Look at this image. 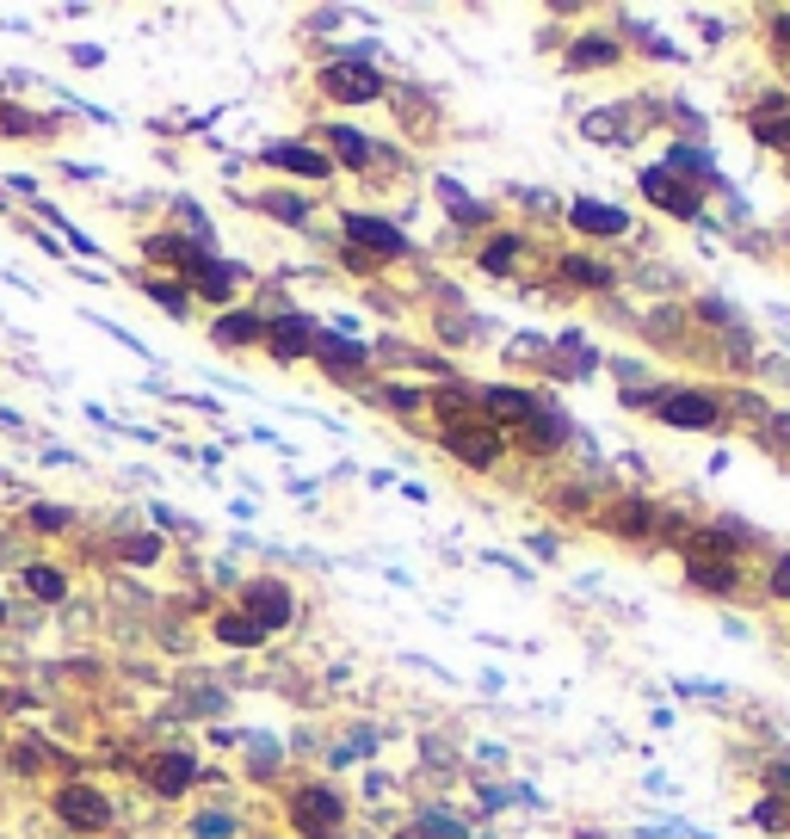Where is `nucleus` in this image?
<instances>
[{"label":"nucleus","mask_w":790,"mask_h":839,"mask_svg":"<svg viewBox=\"0 0 790 839\" xmlns=\"http://www.w3.org/2000/svg\"><path fill=\"white\" fill-rule=\"evenodd\" d=\"M340 821H346V809H340V796L334 790H297L291 796V827L303 833V839H340Z\"/></svg>","instance_id":"nucleus-1"},{"label":"nucleus","mask_w":790,"mask_h":839,"mask_svg":"<svg viewBox=\"0 0 790 839\" xmlns=\"http://www.w3.org/2000/svg\"><path fill=\"white\" fill-rule=\"evenodd\" d=\"M321 87H328L340 105H365L383 93V75L371 62H334V68H321Z\"/></svg>","instance_id":"nucleus-2"},{"label":"nucleus","mask_w":790,"mask_h":839,"mask_svg":"<svg viewBox=\"0 0 790 839\" xmlns=\"http://www.w3.org/2000/svg\"><path fill=\"white\" fill-rule=\"evenodd\" d=\"M56 815H62L68 827H81V833H99L105 821H112V802H105L93 784H62V790H56Z\"/></svg>","instance_id":"nucleus-3"},{"label":"nucleus","mask_w":790,"mask_h":839,"mask_svg":"<svg viewBox=\"0 0 790 839\" xmlns=\"http://www.w3.org/2000/svg\"><path fill=\"white\" fill-rule=\"evenodd\" d=\"M655 408H661V420H667V426H679V432H710V426H723V408H716L710 395H692V389L661 395Z\"/></svg>","instance_id":"nucleus-4"},{"label":"nucleus","mask_w":790,"mask_h":839,"mask_svg":"<svg viewBox=\"0 0 790 839\" xmlns=\"http://www.w3.org/2000/svg\"><path fill=\"white\" fill-rule=\"evenodd\" d=\"M642 198L655 210H673V216H698V186H686L673 167H649L642 173Z\"/></svg>","instance_id":"nucleus-5"},{"label":"nucleus","mask_w":790,"mask_h":839,"mask_svg":"<svg viewBox=\"0 0 790 839\" xmlns=\"http://www.w3.org/2000/svg\"><path fill=\"white\" fill-rule=\"evenodd\" d=\"M247 617H254L260 630H284V624L297 617L291 587H278V580H260V587H247Z\"/></svg>","instance_id":"nucleus-6"},{"label":"nucleus","mask_w":790,"mask_h":839,"mask_svg":"<svg viewBox=\"0 0 790 839\" xmlns=\"http://www.w3.org/2000/svg\"><path fill=\"white\" fill-rule=\"evenodd\" d=\"M315 340H321V327L303 321V315H284V321L266 327V346H272V358H284V364H291V358H309Z\"/></svg>","instance_id":"nucleus-7"},{"label":"nucleus","mask_w":790,"mask_h":839,"mask_svg":"<svg viewBox=\"0 0 790 839\" xmlns=\"http://www.w3.org/2000/svg\"><path fill=\"white\" fill-rule=\"evenodd\" d=\"M346 235H352V247H371L377 260H395V253H408V235H402V229H389L383 216H346Z\"/></svg>","instance_id":"nucleus-8"},{"label":"nucleus","mask_w":790,"mask_h":839,"mask_svg":"<svg viewBox=\"0 0 790 839\" xmlns=\"http://www.w3.org/2000/svg\"><path fill=\"white\" fill-rule=\"evenodd\" d=\"M568 223H574V229H587V235H624V229H630V216H624L618 204L574 198V204H568Z\"/></svg>","instance_id":"nucleus-9"},{"label":"nucleus","mask_w":790,"mask_h":839,"mask_svg":"<svg viewBox=\"0 0 790 839\" xmlns=\"http://www.w3.org/2000/svg\"><path fill=\"white\" fill-rule=\"evenodd\" d=\"M445 451L463 457V463H476V469H488V463L500 457V439H494L488 426H451V432H445Z\"/></svg>","instance_id":"nucleus-10"},{"label":"nucleus","mask_w":790,"mask_h":839,"mask_svg":"<svg viewBox=\"0 0 790 839\" xmlns=\"http://www.w3.org/2000/svg\"><path fill=\"white\" fill-rule=\"evenodd\" d=\"M266 161L284 167V173H303V179H328V173H334V161L321 155V149H303V142H272Z\"/></svg>","instance_id":"nucleus-11"},{"label":"nucleus","mask_w":790,"mask_h":839,"mask_svg":"<svg viewBox=\"0 0 790 839\" xmlns=\"http://www.w3.org/2000/svg\"><path fill=\"white\" fill-rule=\"evenodd\" d=\"M315 358H321V371H334V377H358V371H365V346H358V340H340V334H321L315 340Z\"/></svg>","instance_id":"nucleus-12"},{"label":"nucleus","mask_w":790,"mask_h":839,"mask_svg":"<svg viewBox=\"0 0 790 839\" xmlns=\"http://www.w3.org/2000/svg\"><path fill=\"white\" fill-rule=\"evenodd\" d=\"M686 580H692L698 593H735L741 574H735L729 556H692V562H686Z\"/></svg>","instance_id":"nucleus-13"},{"label":"nucleus","mask_w":790,"mask_h":839,"mask_svg":"<svg viewBox=\"0 0 790 839\" xmlns=\"http://www.w3.org/2000/svg\"><path fill=\"white\" fill-rule=\"evenodd\" d=\"M192 778H198V765H192L186 753H161V759L149 765V784H155L161 796H186V790H192Z\"/></svg>","instance_id":"nucleus-14"},{"label":"nucleus","mask_w":790,"mask_h":839,"mask_svg":"<svg viewBox=\"0 0 790 839\" xmlns=\"http://www.w3.org/2000/svg\"><path fill=\"white\" fill-rule=\"evenodd\" d=\"M217 346H247V340H266V321L260 315H241V309H229V315H217Z\"/></svg>","instance_id":"nucleus-15"},{"label":"nucleus","mask_w":790,"mask_h":839,"mask_svg":"<svg viewBox=\"0 0 790 839\" xmlns=\"http://www.w3.org/2000/svg\"><path fill=\"white\" fill-rule=\"evenodd\" d=\"M747 130L760 142H772V149H790V105H760V112L747 118Z\"/></svg>","instance_id":"nucleus-16"},{"label":"nucleus","mask_w":790,"mask_h":839,"mask_svg":"<svg viewBox=\"0 0 790 839\" xmlns=\"http://www.w3.org/2000/svg\"><path fill=\"white\" fill-rule=\"evenodd\" d=\"M482 408H488L500 426H519V420H531V395H525V389H488Z\"/></svg>","instance_id":"nucleus-17"},{"label":"nucleus","mask_w":790,"mask_h":839,"mask_svg":"<svg viewBox=\"0 0 790 839\" xmlns=\"http://www.w3.org/2000/svg\"><path fill=\"white\" fill-rule=\"evenodd\" d=\"M217 636H223L229 648H260V642H266V630H260L247 611H223V617H217Z\"/></svg>","instance_id":"nucleus-18"},{"label":"nucleus","mask_w":790,"mask_h":839,"mask_svg":"<svg viewBox=\"0 0 790 839\" xmlns=\"http://www.w3.org/2000/svg\"><path fill=\"white\" fill-rule=\"evenodd\" d=\"M649 525H655V506H642V500H624L605 513V531H624V537H642Z\"/></svg>","instance_id":"nucleus-19"},{"label":"nucleus","mask_w":790,"mask_h":839,"mask_svg":"<svg viewBox=\"0 0 790 839\" xmlns=\"http://www.w3.org/2000/svg\"><path fill=\"white\" fill-rule=\"evenodd\" d=\"M25 587L38 593L44 605H62V599H68V580H62V568H50V562H31V568H25Z\"/></svg>","instance_id":"nucleus-20"},{"label":"nucleus","mask_w":790,"mask_h":839,"mask_svg":"<svg viewBox=\"0 0 790 839\" xmlns=\"http://www.w3.org/2000/svg\"><path fill=\"white\" fill-rule=\"evenodd\" d=\"M328 142H334V155H340L346 167H371V142L358 136L352 124H328Z\"/></svg>","instance_id":"nucleus-21"},{"label":"nucleus","mask_w":790,"mask_h":839,"mask_svg":"<svg viewBox=\"0 0 790 839\" xmlns=\"http://www.w3.org/2000/svg\"><path fill=\"white\" fill-rule=\"evenodd\" d=\"M433 408H439V420H445V432H451V426H470V408H476V401L463 395V389H439Z\"/></svg>","instance_id":"nucleus-22"},{"label":"nucleus","mask_w":790,"mask_h":839,"mask_svg":"<svg viewBox=\"0 0 790 839\" xmlns=\"http://www.w3.org/2000/svg\"><path fill=\"white\" fill-rule=\"evenodd\" d=\"M568 62H574V68H593V62H618V44H612V38H581V44L568 50Z\"/></svg>","instance_id":"nucleus-23"},{"label":"nucleus","mask_w":790,"mask_h":839,"mask_svg":"<svg viewBox=\"0 0 790 839\" xmlns=\"http://www.w3.org/2000/svg\"><path fill=\"white\" fill-rule=\"evenodd\" d=\"M562 278H568V284H587V290L612 284V272H605V266H593V260H562Z\"/></svg>","instance_id":"nucleus-24"},{"label":"nucleus","mask_w":790,"mask_h":839,"mask_svg":"<svg viewBox=\"0 0 790 839\" xmlns=\"http://www.w3.org/2000/svg\"><path fill=\"white\" fill-rule=\"evenodd\" d=\"M142 290H149V297H155L161 309H173V315H186V290H179V284H167V278H142Z\"/></svg>","instance_id":"nucleus-25"},{"label":"nucleus","mask_w":790,"mask_h":839,"mask_svg":"<svg viewBox=\"0 0 790 839\" xmlns=\"http://www.w3.org/2000/svg\"><path fill=\"white\" fill-rule=\"evenodd\" d=\"M753 827H766V833H784V827H790V821H784V802H778V796H766L760 809H753Z\"/></svg>","instance_id":"nucleus-26"},{"label":"nucleus","mask_w":790,"mask_h":839,"mask_svg":"<svg viewBox=\"0 0 790 839\" xmlns=\"http://www.w3.org/2000/svg\"><path fill=\"white\" fill-rule=\"evenodd\" d=\"M513 253H519V247H513V235H500V241H488L482 266H488V272H507V266H513Z\"/></svg>","instance_id":"nucleus-27"},{"label":"nucleus","mask_w":790,"mask_h":839,"mask_svg":"<svg viewBox=\"0 0 790 839\" xmlns=\"http://www.w3.org/2000/svg\"><path fill=\"white\" fill-rule=\"evenodd\" d=\"M25 525H38V531H62V525H68V506H31Z\"/></svg>","instance_id":"nucleus-28"},{"label":"nucleus","mask_w":790,"mask_h":839,"mask_svg":"<svg viewBox=\"0 0 790 839\" xmlns=\"http://www.w3.org/2000/svg\"><path fill=\"white\" fill-rule=\"evenodd\" d=\"M445 204H451V216H457V223H482V216H488L482 204H470V198H463L457 186H445Z\"/></svg>","instance_id":"nucleus-29"},{"label":"nucleus","mask_w":790,"mask_h":839,"mask_svg":"<svg viewBox=\"0 0 790 839\" xmlns=\"http://www.w3.org/2000/svg\"><path fill=\"white\" fill-rule=\"evenodd\" d=\"M198 839H235V821L210 809V815H198Z\"/></svg>","instance_id":"nucleus-30"},{"label":"nucleus","mask_w":790,"mask_h":839,"mask_svg":"<svg viewBox=\"0 0 790 839\" xmlns=\"http://www.w3.org/2000/svg\"><path fill=\"white\" fill-rule=\"evenodd\" d=\"M0 124H7V136H31V130H44L31 112H19V105H7V112H0Z\"/></svg>","instance_id":"nucleus-31"},{"label":"nucleus","mask_w":790,"mask_h":839,"mask_svg":"<svg viewBox=\"0 0 790 839\" xmlns=\"http://www.w3.org/2000/svg\"><path fill=\"white\" fill-rule=\"evenodd\" d=\"M124 556H130V562H155V556H161V543H155V537H130V543H124Z\"/></svg>","instance_id":"nucleus-32"},{"label":"nucleus","mask_w":790,"mask_h":839,"mask_svg":"<svg viewBox=\"0 0 790 839\" xmlns=\"http://www.w3.org/2000/svg\"><path fill=\"white\" fill-rule=\"evenodd\" d=\"M772 593H778V599H790V556L772 568Z\"/></svg>","instance_id":"nucleus-33"},{"label":"nucleus","mask_w":790,"mask_h":839,"mask_svg":"<svg viewBox=\"0 0 790 839\" xmlns=\"http://www.w3.org/2000/svg\"><path fill=\"white\" fill-rule=\"evenodd\" d=\"M778 44H790V13H784V19H778Z\"/></svg>","instance_id":"nucleus-34"},{"label":"nucleus","mask_w":790,"mask_h":839,"mask_svg":"<svg viewBox=\"0 0 790 839\" xmlns=\"http://www.w3.org/2000/svg\"><path fill=\"white\" fill-rule=\"evenodd\" d=\"M395 839H426V833H420V827H408V833H395Z\"/></svg>","instance_id":"nucleus-35"},{"label":"nucleus","mask_w":790,"mask_h":839,"mask_svg":"<svg viewBox=\"0 0 790 839\" xmlns=\"http://www.w3.org/2000/svg\"><path fill=\"white\" fill-rule=\"evenodd\" d=\"M0 617H7V605H0Z\"/></svg>","instance_id":"nucleus-36"}]
</instances>
